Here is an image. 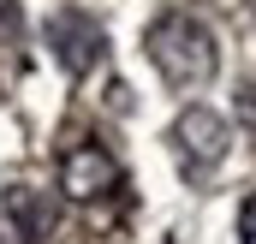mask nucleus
I'll return each mask as SVG.
<instances>
[{"instance_id":"obj_1","label":"nucleus","mask_w":256,"mask_h":244,"mask_svg":"<svg viewBox=\"0 0 256 244\" xmlns=\"http://www.w3.org/2000/svg\"><path fill=\"white\" fill-rule=\"evenodd\" d=\"M143 48H149L155 72H161L173 90H202V84L214 78V66H220L208 24H202V18H191V12H161V18L149 24Z\"/></svg>"},{"instance_id":"obj_2","label":"nucleus","mask_w":256,"mask_h":244,"mask_svg":"<svg viewBox=\"0 0 256 244\" xmlns=\"http://www.w3.org/2000/svg\"><path fill=\"white\" fill-rule=\"evenodd\" d=\"M226 120L220 114H208V108H185L179 125H173V149H179V161H185V173L191 179H208L220 161H226Z\"/></svg>"},{"instance_id":"obj_3","label":"nucleus","mask_w":256,"mask_h":244,"mask_svg":"<svg viewBox=\"0 0 256 244\" xmlns=\"http://www.w3.org/2000/svg\"><path fill=\"white\" fill-rule=\"evenodd\" d=\"M48 48H54V60H60L72 78H84L90 66H102V54H108V30H102L90 12L66 6V12L48 18Z\"/></svg>"},{"instance_id":"obj_4","label":"nucleus","mask_w":256,"mask_h":244,"mask_svg":"<svg viewBox=\"0 0 256 244\" xmlns=\"http://www.w3.org/2000/svg\"><path fill=\"white\" fill-rule=\"evenodd\" d=\"M114 184H120V167H114V155L96 149V143H78L60 161V190L66 196H102V190H114Z\"/></svg>"},{"instance_id":"obj_5","label":"nucleus","mask_w":256,"mask_h":244,"mask_svg":"<svg viewBox=\"0 0 256 244\" xmlns=\"http://www.w3.org/2000/svg\"><path fill=\"white\" fill-rule=\"evenodd\" d=\"M238 244H256V190L238 202Z\"/></svg>"}]
</instances>
